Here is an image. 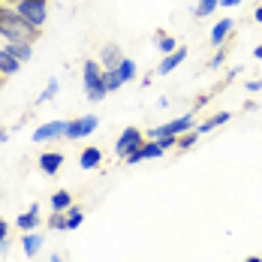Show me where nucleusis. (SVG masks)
Instances as JSON below:
<instances>
[{
	"instance_id": "36",
	"label": "nucleus",
	"mask_w": 262,
	"mask_h": 262,
	"mask_svg": "<svg viewBox=\"0 0 262 262\" xmlns=\"http://www.w3.org/2000/svg\"><path fill=\"white\" fill-rule=\"evenodd\" d=\"M244 262H262V256H247Z\"/></svg>"
},
{
	"instance_id": "22",
	"label": "nucleus",
	"mask_w": 262,
	"mask_h": 262,
	"mask_svg": "<svg viewBox=\"0 0 262 262\" xmlns=\"http://www.w3.org/2000/svg\"><path fill=\"white\" fill-rule=\"evenodd\" d=\"M81 223H84V211L73 205V208L67 211V232H76Z\"/></svg>"
},
{
	"instance_id": "9",
	"label": "nucleus",
	"mask_w": 262,
	"mask_h": 262,
	"mask_svg": "<svg viewBox=\"0 0 262 262\" xmlns=\"http://www.w3.org/2000/svg\"><path fill=\"white\" fill-rule=\"evenodd\" d=\"M39 223H42V217H39V205L33 202L25 214H18V220H15V226L21 229V232H33V229H39Z\"/></svg>"
},
{
	"instance_id": "35",
	"label": "nucleus",
	"mask_w": 262,
	"mask_h": 262,
	"mask_svg": "<svg viewBox=\"0 0 262 262\" xmlns=\"http://www.w3.org/2000/svg\"><path fill=\"white\" fill-rule=\"evenodd\" d=\"M49 262H63V259H60V256H57V253H52V256H49Z\"/></svg>"
},
{
	"instance_id": "38",
	"label": "nucleus",
	"mask_w": 262,
	"mask_h": 262,
	"mask_svg": "<svg viewBox=\"0 0 262 262\" xmlns=\"http://www.w3.org/2000/svg\"><path fill=\"white\" fill-rule=\"evenodd\" d=\"M15 3H18V0H15Z\"/></svg>"
},
{
	"instance_id": "10",
	"label": "nucleus",
	"mask_w": 262,
	"mask_h": 262,
	"mask_svg": "<svg viewBox=\"0 0 262 262\" xmlns=\"http://www.w3.org/2000/svg\"><path fill=\"white\" fill-rule=\"evenodd\" d=\"M184 57H187V49H175L172 54H163V60H160V67H157V76H169L172 70H178L184 63Z\"/></svg>"
},
{
	"instance_id": "6",
	"label": "nucleus",
	"mask_w": 262,
	"mask_h": 262,
	"mask_svg": "<svg viewBox=\"0 0 262 262\" xmlns=\"http://www.w3.org/2000/svg\"><path fill=\"white\" fill-rule=\"evenodd\" d=\"M142 142H145V139H142V130H139V127H127V130H124L121 136H118L115 154H118L121 160H127L130 154H136V151L142 148Z\"/></svg>"
},
{
	"instance_id": "31",
	"label": "nucleus",
	"mask_w": 262,
	"mask_h": 262,
	"mask_svg": "<svg viewBox=\"0 0 262 262\" xmlns=\"http://www.w3.org/2000/svg\"><path fill=\"white\" fill-rule=\"evenodd\" d=\"M220 6H226V9H235V6H241V0H220Z\"/></svg>"
},
{
	"instance_id": "18",
	"label": "nucleus",
	"mask_w": 262,
	"mask_h": 262,
	"mask_svg": "<svg viewBox=\"0 0 262 262\" xmlns=\"http://www.w3.org/2000/svg\"><path fill=\"white\" fill-rule=\"evenodd\" d=\"M49 205H52V211H70L73 208V193L70 190H57V193H52Z\"/></svg>"
},
{
	"instance_id": "7",
	"label": "nucleus",
	"mask_w": 262,
	"mask_h": 262,
	"mask_svg": "<svg viewBox=\"0 0 262 262\" xmlns=\"http://www.w3.org/2000/svg\"><path fill=\"white\" fill-rule=\"evenodd\" d=\"M163 154H166V148H163L160 139H145L142 148H139L136 154H130L124 163H127V166H136V163H145V160H157V157H163Z\"/></svg>"
},
{
	"instance_id": "25",
	"label": "nucleus",
	"mask_w": 262,
	"mask_h": 262,
	"mask_svg": "<svg viewBox=\"0 0 262 262\" xmlns=\"http://www.w3.org/2000/svg\"><path fill=\"white\" fill-rule=\"evenodd\" d=\"M49 229H52V232H63V229H67V211H52Z\"/></svg>"
},
{
	"instance_id": "29",
	"label": "nucleus",
	"mask_w": 262,
	"mask_h": 262,
	"mask_svg": "<svg viewBox=\"0 0 262 262\" xmlns=\"http://www.w3.org/2000/svg\"><path fill=\"white\" fill-rule=\"evenodd\" d=\"M6 235H9V223H6V220H0V247L6 244Z\"/></svg>"
},
{
	"instance_id": "34",
	"label": "nucleus",
	"mask_w": 262,
	"mask_h": 262,
	"mask_svg": "<svg viewBox=\"0 0 262 262\" xmlns=\"http://www.w3.org/2000/svg\"><path fill=\"white\" fill-rule=\"evenodd\" d=\"M9 139V130H0V142H6Z\"/></svg>"
},
{
	"instance_id": "1",
	"label": "nucleus",
	"mask_w": 262,
	"mask_h": 262,
	"mask_svg": "<svg viewBox=\"0 0 262 262\" xmlns=\"http://www.w3.org/2000/svg\"><path fill=\"white\" fill-rule=\"evenodd\" d=\"M36 36H39V30L33 25H27L18 15V9L0 6V39H6V42H33Z\"/></svg>"
},
{
	"instance_id": "24",
	"label": "nucleus",
	"mask_w": 262,
	"mask_h": 262,
	"mask_svg": "<svg viewBox=\"0 0 262 262\" xmlns=\"http://www.w3.org/2000/svg\"><path fill=\"white\" fill-rule=\"evenodd\" d=\"M57 91H60V81H57V79H49V84L42 88V94L36 97V105H42V103H49L52 97H57Z\"/></svg>"
},
{
	"instance_id": "8",
	"label": "nucleus",
	"mask_w": 262,
	"mask_h": 262,
	"mask_svg": "<svg viewBox=\"0 0 262 262\" xmlns=\"http://www.w3.org/2000/svg\"><path fill=\"white\" fill-rule=\"evenodd\" d=\"M63 130H67V121H49V124H42V127L33 130V142L39 145V142L57 139V136H63Z\"/></svg>"
},
{
	"instance_id": "28",
	"label": "nucleus",
	"mask_w": 262,
	"mask_h": 262,
	"mask_svg": "<svg viewBox=\"0 0 262 262\" xmlns=\"http://www.w3.org/2000/svg\"><path fill=\"white\" fill-rule=\"evenodd\" d=\"M226 54H229V49H220V52L214 54V60H211V67H220V63L226 60Z\"/></svg>"
},
{
	"instance_id": "26",
	"label": "nucleus",
	"mask_w": 262,
	"mask_h": 262,
	"mask_svg": "<svg viewBox=\"0 0 262 262\" xmlns=\"http://www.w3.org/2000/svg\"><path fill=\"white\" fill-rule=\"evenodd\" d=\"M196 142H199V133L190 130V133H181V136H178V145H175V148H178V151H190Z\"/></svg>"
},
{
	"instance_id": "15",
	"label": "nucleus",
	"mask_w": 262,
	"mask_h": 262,
	"mask_svg": "<svg viewBox=\"0 0 262 262\" xmlns=\"http://www.w3.org/2000/svg\"><path fill=\"white\" fill-rule=\"evenodd\" d=\"M100 163H103V151H100V148H94V145H88V148L79 154V166H81V169H97Z\"/></svg>"
},
{
	"instance_id": "17",
	"label": "nucleus",
	"mask_w": 262,
	"mask_h": 262,
	"mask_svg": "<svg viewBox=\"0 0 262 262\" xmlns=\"http://www.w3.org/2000/svg\"><path fill=\"white\" fill-rule=\"evenodd\" d=\"M6 52L12 54L15 60L27 63V60L33 57V42H6Z\"/></svg>"
},
{
	"instance_id": "20",
	"label": "nucleus",
	"mask_w": 262,
	"mask_h": 262,
	"mask_svg": "<svg viewBox=\"0 0 262 262\" xmlns=\"http://www.w3.org/2000/svg\"><path fill=\"white\" fill-rule=\"evenodd\" d=\"M154 46H157V52H163V54H172L175 49H178V39L160 30V33H154Z\"/></svg>"
},
{
	"instance_id": "3",
	"label": "nucleus",
	"mask_w": 262,
	"mask_h": 262,
	"mask_svg": "<svg viewBox=\"0 0 262 262\" xmlns=\"http://www.w3.org/2000/svg\"><path fill=\"white\" fill-rule=\"evenodd\" d=\"M15 9L27 25H33L36 30H42L46 18H49V0H18Z\"/></svg>"
},
{
	"instance_id": "21",
	"label": "nucleus",
	"mask_w": 262,
	"mask_h": 262,
	"mask_svg": "<svg viewBox=\"0 0 262 262\" xmlns=\"http://www.w3.org/2000/svg\"><path fill=\"white\" fill-rule=\"evenodd\" d=\"M217 6H220V0H199V3L193 6V15H196V18H208V15L217 12Z\"/></svg>"
},
{
	"instance_id": "2",
	"label": "nucleus",
	"mask_w": 262,
	"mask_h": 262,
	"mask_svg": "<svg viewBox=\"0 0 262 262\" xmlns=\"http://www.w3.org/2000/svg\"><path fill=\"white\" fill-rule=\"evenodd\" d=\"M81 84H84V94H88L91 103L105 100L108 91H105V84H103V63L100 60H94V57L84 60V67H81Z\"/></svg>"
},
{
	"instance_id": "27",
	"label": "nucleus",
	"mask_w": 262,
	"mask_h": 262,
	"mask_svg": "<svg viewBox=\"0 0 262 262\" xmlns=\"http://www.w3.org/2000/svg\"><path fill=\"white\" fill-rule=\"evenodd\" d=\"M103 84H105V91H118L124 81L118 79V67L115 70H103Z\"/></svg>"
},
{
	"instance_id": "12",
	"label": "nucleus",
	"mask_w": 262,
	"mask_h": 262,
	"mask_svg": "<svg viewBox=\"0 0 262 262\" xmlns=\"http://www.w3.org/2000/svg\"><path fill=\"white\" fill-rule=\"evenodd\" d=\"M39 250H42V238H39V232H36V229H33V232H21V253H25L27 259H33Z\"/></svg>"
},
{
	"instance_id": "16",
	"label": "nucleus",
	"mask_w": 262,
	"mask_h": 262,
	"mask_svg": "<svg viewBox=\"0 0 262 262\" xmlns=\"http://www.w3.org/2000/svg\"><path fill=\"white\" fill-rule=\"evenodd\" d=\"M232 121V115L229 112H217V115H211L208 121H202L199 127H196V133L202 136V133H211V130H217V127H223V124H229Z\"/></svg>"
},
{
	"instance_id": "13",
	"label": "nucleus",
	"mask_w": 262,
	"mask_h": 262,
	"mask_svg": "<svg viewBox=\"0 0 262 262\" xmlns=\"http://www.w3.org/2000/svg\"><path fill=\"white\" fill-rule=\"evenodd\" d=\"M121 60H124V54H121V49H118L115 42L103 46V52H100V63H103V70H115Z\"/></svg>"
},
{
	"instance_id": "14",
	"label": "nucleus",
	"mask_w": 262,
	"mask_h": 262,
	"mask_svg": "<svg viewBox=\"0 0 262 262\" xmlns=\"http://www.w3.org/2000/svg\"><path fill=\"white\" fill-rule=\"evenodd\" d=\"M60 166H63V154H57V151H46V154L39 157V169H42L46 175H57Z\"/></svg>"
},
{
	"instance_id": "33",
	"label": "nucleus",
	"mask_w": 262,
	"mask_h": 262,
	"mask_svg": "<svg viewBox=\"0 0 262 262\" xmlns=\"http://www.w3.org/2000/svg\"><path fill=\"white\" fill-rule=\"evenodd\" d=\"M253 57H256V60H262V46H256V49H253Z\"/></svg>"
},
{
	"instance_id": "4",
	"label": "nucleus",
	"mask_w": 262,
	"mask_h": 262,
	"mask_svg": "<svg viewBox=\"0 0 262 262\" xmlns=\"http://www.w3.org/2000/svg\"><path fill=\"white\" fill-rule=\"evenodd\" d=\"M196 130V118H193V108L181 115V118H175V121H166V124H160L154 130L148 133V139H163V136H181V133H190Z\"/></svg>"
},
{
	"instance_id": "30",
	"label": "nucleus",
	"mask_w": 262,
	"mask_h": 262,
	"mask_svg": "<svg viewBox=\"0 0 262 262\" xmlns=\"http://www.w3.org/2000/svg\"><path fill=\"white\" fill-rule=\"evenodd\" d=\"M244 88H247L250 94H256V91H262V79H253V81H247Z\"/></svg>"
},
{
	"instance_id": "11",
	"label": "nucleus",
	"mask_w": 262,
	"mask_h": 262,
	"mask_svg": "<svg viewBox=\"0 0 262 262\" xmlns=\"http://www.w3.org/2000/svg\"><path fill=\"white\" fill-rule=\"evenodd\" d=\"M232 30H235V21L232 18H220L217 25L211 27V46H223L232 36Z\"/></svg>"
},
{
	"instance_id": "37",
	"label": "nucleus",
	"mask_w": 262,
	"mask_h": 262,
	"mask_svg": "<svg viewBox=\"0 0 262 262\" xmlns=\"http://www.w3.org/2000/svg\"><path fill=\"white\" fill-rule=\"evenodd\" d=\"M3 79H6V76H3V73H0V84H3Z\"/></svg>"
},
{
	"instance_id": "5",
	"label": "nucleus",
	"mask_w": 262,
	"mask_h": 262,
	"mask_svg": "<svg viewBox=\"0 0 262 262\" xmlns=\"http://www.w3.org/2000/svg\"><path fill=\"white\" fill-rule=\"evenodd\" d=\"M100 127V118L97 115H81L76 121H67V130H63V139L70 142H79V139H88L91 133Z\"/></svg>"
},
{
	"instance_id": "19",
	"label": "nucleus",
	"mask_w": 262,
	"mask_h": 262,
	"mask_svg": "<svg viewBox=\"0 0 262 262\" xmlns=\"http://www.w3.org/2000/svg\"><path fill=\"white\" fill-rule=\"evenodd\" d=\"M18 70H21V60H15L6 49H0V73L3 76H15Z\"/></svg>"
},
{
	"instance_id": "23",
	"label": "nucleus",
	"mask_w": 262,
	"mask_h": 262,
	"mask_svg": "<svg viewBox=\"0 0 262 262\" xmlns=\"http://www.w3.org/2000/svg\"><path fill=\"white\" fill-rule=\"evenodd\" d=\"M118 79L124 81V84H127V81H133V79H136V63H133L130 57H124V60L118 63Z\"/></svg>"
},
{
	"instance_id": "32",
	"label": "nucleus",
	"mask_w": 262,
	"mask_h": 262,
	"mask_svg": "<svg viewBox=\"0 0 262 262\" xmlns=\"http://www.w3.org/2000/svg\"><path fill=\"white\" fill-rule=\"evenodd\" d=\"M253 18H256V21H259V25H262V3H259V6H256V9H253Z\"/></svg>"
}]
</instances>
